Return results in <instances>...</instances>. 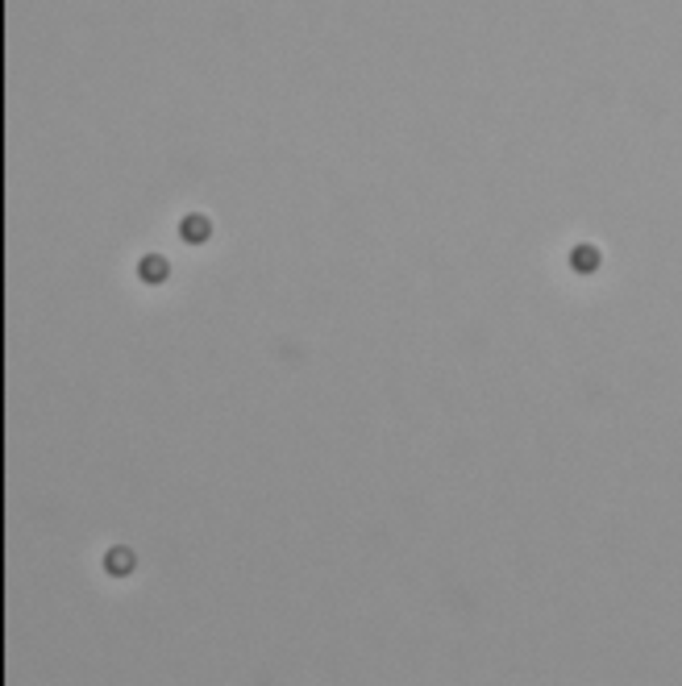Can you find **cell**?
<instances>
[{"label": "cell", "mask_w": 682, "mask_h": 686, "mask_svg": "<svg viewBox=\"0 0 682 686\" xmlns=\"http://www.w3.org/2000/svg\"><path fill=\"white\" fill-rule=\"evenodd\" d=\"M570 262H574L579 271H595V262H599V258H595V250H591V246H579V250L570 254Z\"/></svg>", "instance_id": "277c9868"}, {"label": "cell", "mask_w": 682, "mask_h": 686, "mask_svg": "<svg viewBox=\"0 0 682 686\" xmlns=\"http://www.w3.org/2000/svg\"><path fill=\"white\" fill-rule=\"evenodd\" d=\"M179 233H183V241H191V246H200V241H208V233H212V225H208V216H200V212H191V216H183V225H179Z\"/></svg>", "instance_id": "6da1fadb"}, {"label": "cell", "mask_w": 682, "mask_h": 686, "mask_svg": "<svg viewBox=\"0 0 682 686\" xmlns=\"http://www.w3.org/2000/svg\"><path fill=\"white\" fill-rule=\"evenodd\" d=\"M104 562H108V570H112V574H125V570L133 566V554L117 545V549H108V558H104Z\"/></svg>", "instance_id": "3957f363"}, {"label": "cell", "mask_w": 682, "mask_h": 686, "mask_svg": "<svg viewBox=\"0 0 682 686\" xmlns=\"http://www.w3.org/2000/svg\"><path fill=\"white\" fill-rule=\"evenodd\" d=\"M137 275H142L146 283H162V279H167V258H158V254H154V258H142Z\"/></svg>", "instance_id": "7a4b0ae2"}]
</instances>
